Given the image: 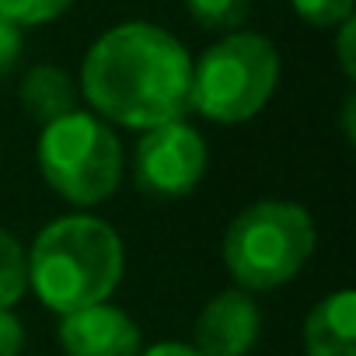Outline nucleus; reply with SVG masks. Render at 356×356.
I'll return each instance as SVG.
<instances>
[{
	"label": "nucleus",
	"instance_id": "obj_13",
	"mask_svg": "<svg viewBox=\"0 0 356 356\" xmlns=\"http://www.w3.org/2000/svg\"><path fill=\"white\" fill-rule=\"evenodd\" d=\"M77 0H0V18L18 25V29H35L63 18Z\"/></svg>",
	"mask_w": 356,
	"mask_h": 356
},
{
	"label": "nucleus",
	"instance_id": "obj_10",
	"mask_svg": "<svg viewBox=\"0 0 356 356\" xmlns=\"http://www.w3.org/2000/svg\"><path fill=\"white\" fill-rule=\"evenodd\" d=\"M18 98H22V108L35 122L46 126V122H53V119H60V115L77 108V84H74V77L63 67L39 63V67H32L22 77Z\"/></svg>",
	"mask_w": 356,
	"mask_h": 356
},
{
	"label": "nucleus",
	"instance_id": "obj_16",
	"mask_svg": "<svg viewBox=\"0 0 356 356\" xmlns=\"http://www.w3.org/2000/svg\"><path fill=\"white\" fill-rule=\"evenodd\" d=\"M25 349V321L15 307H0V356H22Z\"/></svg>",
	"mask_w": 356,
	"mask_h": 356
},
{
	"label": "nucleus",
	"instance_id": "obj_6",
	"mask_svg": "<svg viewBox=\"0 0 356 356\" xmlns=\"http://www.w3.org/2000/svg\"><path fill=\"white\" fill-rule=\"evenodd\" d=\"M207 161V140L186 119L143 129L133 154L136 189L150 200H182L203 182Z\"/></svg>",
	"mask_w": 356,
	"mask_h": 356
},
{
	"label": "nucleus",
	"instance_id": "obj_18",
	"mask_svg": "<svg viewBox=\"0 0 356 356\" xmlns=\"http://www.w3.org/2000/svg\"><path fill=\"white\" fill-rule=\"evenodd\" d=\"M140 356H203V353L189 342H157V346L143 349Z\"/></svg>",
	"mask_w": 356,
	"mask_h": 356
},
{
	"label": "nucleus",
	"instance_id": "obj_14",
	"mask_svg": "<svg viewBox=\"0 0 356 356\" xmlns=\"http://www.w3.org/2000/svg\"><path fill=\"white\" fill-rule=\"evenodd\" d=\"M290 8L311 29H335L346 18H353L356 0H290Z\"/></svg>",
	"mask_w": 356,
	"mask_h": 356
},
{
	"label": "nucleus",
	"instance_id": "obj_17",
	"mask_svg": "<svg viewBox=\"0 0 356 356\" xmlns=\"http://www.w3.org/2000/svg\"><path fill=\"white\" fill-rule=\"evenodd\" d=\"M335 56L339 67L346 74V81H356V18H346L342 25H335Z\"/></svg>",
	"mask_w": 356,
	"mask_h": 356
},
{
	"label": "nucleus",
	"instance_id": "obj_2",
	"mask_svg": "<svg viewBox=\"0 0 356 356\" xmlns=\"http://www.w3.org/2000/svg\"><path fill=\"white\" fill-rule=\"evenodd\" d=\"M25 259L29 290L60 318L108 300L126 269L122 238L91 213H70L46 224Z\"/></svg>",
	"mask_w": 356,
	"mask_h": 356
},
{
	"label": "nucleus",
	"instance_id": "obj_3",
	"mask_svg": "<svg viewBox=\"0 0 356 356\" xmlns=\"http://www.w3.org/2000/svg\"><path fill=\"white\" fill-rule=\"evenodd\" d=\"M280 84V49L262 32H227L193 60L189 108L203 119L234 126L255 119Z\"/></svg>",
	"mask_w": 356,
	"mask_h": 356
},
{
	"label": "nucleus",
	"instance_id": "obj_9",
	"mask_svg": "<svg viewBox=\"0 0 356 356\" xmlns=\"http://www.w3.org/2000/svg\"><path fill=\"white\" fill-rule=\"evenodd\" d=\"M307 356H356V293L335 290L318 300L304 321Z\"/></svg>",
	"mask_w": 356,
	"mask_h": 356
},
{
	"label": "nucleus",
	"instance_id": "obj_12",
	"mask_svg": "<svg viewBox=\"0 0 356 356\" xmlns=\"http://www.w3.org/2000/svg\"><path fill=\"white\" fill-rule=\"evenodd\" d=\"M186 11L207 32H238L252 15V0H186Z\"/></svg>",
	"mask_w": 356,
	"mask_h": 356
},
{
	"label": "nucleus",
	"instance_id": "obj_11",
	"mask_svg": "<svg viewBox=\"0 0 356 356\" xmlns=\"http://www.w3.org/2000/svg\"><path fill=\"white\" fill-rule=\"evenodd\" d=\"M29 290V259L22 241L0 227V307H15Z\"/></svg>",
	"mask_w": 356,
	"mask_h": 356
},
{
	"label": "nucleus",
	"instance_id": "obj_4",
	"mask_svg": "<svg viewBox=\"0 0 356 356\" xmlns=\"http://www.w3.org/2000/svg\"><path fill=\"white\" fill-rule=\"evenodd\" d=\"M314 220L300 203L259 200L224 234V266L238 290H276L290 283L314 252Z\"/></svg>",
	"mask_w": 356,
	"mask_h": 356
},
{
	"label": "nucleus",
	"instance_id": "obj_19",
	"mask_svg": "<svg viewBox=\"0 0 356 356\" xmlns=\"http://www.w3.org/2000/svg\"><path fill=\"white\" fill-rule=\"evenodd\" d=\"M342 136H346V143L356 140V95L353 91L342 102Z\"/></svg>",
	"mask_w": 356,
	"mask_h": 356
},
{
	"label": "nucleus",
	"instance_id": "obj_1",
	"mask_svg": "<svg viewBox=\"0 0 356 356\" xmlns=\"http://www.w3.org/2000/svg\"><path fill=\"white\" fill-rule=\"evenodd\" d=\"M193 56L182 39L150 22L102 32L81 63V95L108 126L154 129L189 112Z\"/></svg>",
	"mask_w": 356,
	"mask_h": 356
},
{
	"label": "nucleus",
	"instance_id": "obj_5",
	"mask_svg": "<svg viewBox=\"0 0 356 356\" xmlns=\"http://www.w3.org/2000/svg\"><path fill=\"white\" fill-rule=\"evenodd\" d=\"M35 161L46 186L84 210L112 200L122 182V140L102 115L84 108L42 126Z\"/></svg>",
	"mask_w": 356,
	"mask_h": 356
},
{
	"label": "nucleus",
	"instance_id": "obj_8",
	"mask_svg": "<svg viewBox=\"0 0 356 356\" xmlns=\"http://www.w3.org/2000/svg\"><path fill=\"white\" fill-rule=\"evenodd\" d=\"M60 346L67 356H140V325L122 307L102 300L63 314Z\"/></svg>",
	"mask_w": 356,
	"mask_h": 356
},
{
	"label": "nucleus",
	"instance_id": "obj_15",
	"mask_svg": "<svg viewBox=\"0 0 356 356\" xmlns=\"http://www.w3.org/2000/svg\"><path fill=\"white\" fill-rule=\"evenodd\" d=\"M22 53H25V35H22V29L0 18V81H4V77L18 67Z\"/></svg>",
	"mask_w": 356,
	"mask_h": 356
},
{
	"label": "nucleus",
	"instance_id": "obj_7",
	"mask_svg": "<svg viewBox=\"0 0 356 356\" xmlns=\"http://www.w3.org/2000/svg\"><path fill=\"white\" fill-rule=\"evenodd\" d=\"M262 314L248 290H224L210 297L196 318V349L203 356H248L259 342Z\"/></svg>",
	"mask_w": 356,
	"mask_h": 356
}]
</instances>
